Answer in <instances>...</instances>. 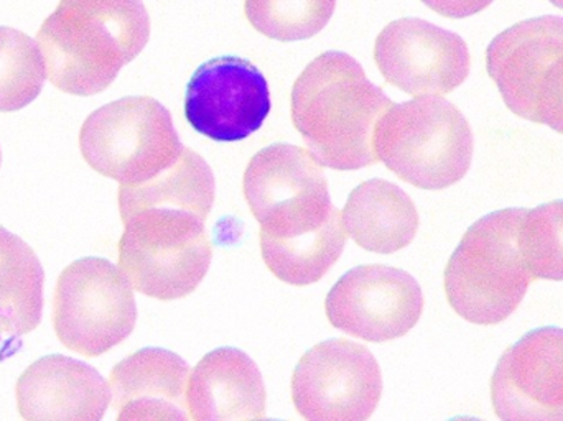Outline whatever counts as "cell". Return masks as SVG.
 <instances>
[{"mask_svg": "<svg viewBox=\"0 0 563 421\" xmlns=\"http://www.w3.org/2000/svg\"><path fill=\"white\" fill-rule=\"evenodd\" d=\"M394 102L360 63L327 52L303 69L291 89V121L324 167L350 171L379 162L377 125Z\"/></svg>", "mask_w": 563, "mask_h": 421, "instance_id": "cell-1", "label": "cell"}, {"mask_svg": "<svg viewBox=\"0 0 563 421\" xmlns=\"http://www.w3.org/2000/svg\"><path fill=\"white\" fill-rule=\"evenodd\" d=\"M148 38L142 0H59L36 33L52 85L82 98L108 89Z\"/></svg>", "mask_w": 563, "mask_h": 421, "instance_id": "cell-2", "label": "cell"}, {"mask_svg": "<svg viewBox=\"0 0 563 421\" xmlns=\"http://www.w3.org/2000/svg\"><path fill=\"white\" fill-rule=\"evenodd\" d=\"M526 210L508 208L478 219L445 268V293L459 317L492 326L508 320L536 280L518 245Z\"/></svg>", "mask_w": 563, "mask_h": 421, "instance_id": "cell-3", "label": "cell"}, {"mask_svg": "<svg viewBox=\"0 0 563 421\" xmlns=\"http://www.w3.org/2000/svg\"><path fill=\"white\" fill-rule=\"evenodd\" d=\"M125 229L119 267L132 288L162 301L197 290L207 277L213 248L205 215L167 207L121 208Z\"/></svg>", "mask_w": 563, "mask_h": 421, "instance_id": "cell-4", "label": "cell"}, {"mask_svg": "<svg viewBox=\"0 0 563 421\" xmlns=\"http://www.w3.org/2000/svg\"><path fill=\"white\" fill-rule=\"evenodd\" d=\"M376 147L379 160L400 180L422 190H445L468 174L475 142L456 106L440 96H419L384 114Z\"/></svg>", "mask_w": 563, "mask_h": 421, "instance_id": "cell-5", "label": "cell"}, {"mask_svg": "<svg viewBox=\"0 0 563 421\" xmlns=\"http://www.w3.org/2000/svg\"><path fill=\"white\" fill-rule=\"evenodd\" d=\"M86 164L121 185L151 180L184 145L167 108L151 96H129L92 112L79 132Z\"/></svg>", "mask_w": 563, "mask_h": 421, "instance_id": "cell-6", "label": "cell"}, {"mask_svg": "<svg viewBox=\"0 0 563 421\" xmlns=\"http://www.w3.org/2000/svg\"><path fill=\"white\" fill-rule=\"evenodd\" d=\"M489 78L509 111L563 134V19L522 20L486 49Z\"/></svg>", "mask_w": 563, "mask_h": 421, "instance_id": "cell-7", "label": "cell"}, {"mask_svg": "<svg viewBox=\"0 0 563 421\" xmlns=\"http://www.w3.org/2000/svg\"><path fill=\"white\" fill-rule=\"evenodd\" d=\"M137 321L134 290L121 268L106 258L85 257L59 275L53 326L63 346L98 357L131 336Z\"/></svg>", "mask_w": 563, "mask_h": 421, "instance_id": "cell-8", "label": "cell"}, {"mask_svg": "<svg viewBox=\"0 0 563 421\" xmlns=\"http://www.w3.org/2000/svg\"><path fill=\"white\" fill-rule=\"evenodd\" d=\"M383 396L379 364L366 346L328 340L298 361L291 376V400L303 419L364 421Z\"/></svg>", "mask_w": 563, "mask_h": 421, "instance_id": "cell-9", "label": "cell"}, {"mask_svg": "<svg viewBox=\"0 0 563 421\" xmlns=\"http://www.w3.org/2000/svg\"><path fill=\"white\" fill-rule=\"evenodd\" d=\"M336 330L369 343L406 336L423 311L422 288L406 270L387 265L351 268L324 301Z\"/></svg>", "mask_w": 563, "mask_h": 421, "instance_id": "cell-10", "label": "cell"}, {"mask_svg": "<svg viewBox=\"0 0 563 421\" xmlns=\"http://www.w3.org/2000/svg\"><path fill=\"white\" fill-rule=\"evenodd\" d=\"M374 59L389 85L417 98L455 91L472 66L462 36L410 16L384 26L374 45Z\"/></svg>", "mask_w": 563, "mask_h": 421, "instance_id": "cell-11", "label": "cell"}, {"mask_svg": "<svg viewBox=\"0 0 563 421\" xmlns=\"http://www.w3.org/2000/svg\"><path fill=\"white\" fill-rule=\"evenodd\" d=\"M269 112L267 79L240 56L203 63L188 82L185 115L198 134L211 141H244L263 128Z\"/></svg>", "mask_w": 563, "mask_h": 421, "instance_id": "cell-12", "label": "cell"}, {"mask_svg": "<svg viewBox=\"0 0 563 421\" xmlns=\"http://www.w3.org/2000/svg\"><path fill=\"white\" fill-rule=\"evenodd\" d=\"M492 402L501 420L563 421V330L529 331L509 346L492 377Z\"/></svg>", "mask_w": 563, "mask_h": 421, "instance_id": "cell-13", "label": "cell"}, {"mask_svg": "<svg viewBox=\"0 0 563 421\" xmlns=\"http://www.w3.org/2000/svg\"><path fill=\"white\" fill-rule=\"evenodd\" d=\"M15 392L20 416L29 421H98L111 400L109 384L95 367L59 354L25 369Z\"/></svg>", "mask_w": 563, "mask_h": 421, "instance_id": "cell-14", "label": "cell"}, {"mask_svg": "<svg viewBox=\"0 0 563 421\" xmlns=\"http://www.w3.org/2000/svg\"><path fill=\"white\" fill-rule=\"evenodd\" d=\"M190 367L172 351L145 347L125 357L109 377L119 421L188 420Z\"/></svg>", "mask_w": 563, "mask_h": 421, "instance_id": "cell-15", "label": "cell"}, {"mask_svg": "<svg viewBox=\"0 0 563 421\" xmlns=\"http://www.w3.org/2000/svg\"><path fill=\"white\" fill-rule=\"evenodd\" d=\"M187 406L195 421L266 419L267 392L260 367L236 347L211 351L190 374Z\"/></svg>", "mask_w": 563, "mask_h": 421, "instance_id": "cell-16", "label": "cell"}, {"mask_svg": "<svg viewBox=\"0 0 563 421\" xmlns=\"http://www.w3.org/2000/svg\"><path fill=\"white\" fill-rule=\"evenodd\" d=\"M343 224L364 251L394 254L416 237L419 212L406 191L376 178L351 191L343 210Z\"/></svg>", "mask_w": 563, "mask_h": 421, "instance_id": "cell-17", "label": "cell"}, {"mask_svg": "<svg viewBox=\"0 0 563 421\" xmlns=\"http://www.w3.org/2000/svg\"><path fill=\"white\" fill-rule=\"evenodd\" d=\"M320 190H328L320 162L290 144L257 152L244 174V197L257 221L284 201Z\"/></svg>", "mask_w": 563, "mask_h": 421, "instance_id": "cell-18", "label": "cell"}, {"mask_svg": "<svg viewBox=\"0 0 563 421\" xmlns=\"http://www.w3.org/2000/svg\"><path fill=\"white\" fill-rule=\"evenodd\" d=\"M45 272L33 248L0 225V334L19 337L38 328Z\"/></svg>", "mask_w": 563, "mask_h": 421, "instance_id": "cell-19", "label": "cell"}, {"mask_svg": "<svg viewBox=\"0 0 563 421\" xmlns=\"http://www.w3.org/2000/svg\"><path fill=\"white\" fill-rule=\"evenodd\" d=\"M213 203V171L201 155L187 147L181 148L170 167L151 180L119 188V208H178L208 218Z\"/></svg>", "mask_w": 563, "mask_h": 421, "instance_id": "cell-20", "label": "cell"}, {"mask_svg": "<svg viewBox=\"0 0 563 421\" xmlns=\"http://www.w3.org/2000/svg\"><path fill=\"white\" fill-rule=\"evenodd\" d=\"M46 79L42 49L26 33L0 26V112L35 101Z\"/></svg>", "mask_w": 563, "mask_h": 421, "instance_id": "cell-21", "label": "cell"}, {"mask_svg": "<svg viewBox=\"0 0 563 421\" xmlns=\"http://www.w3.org/2000/svg\"><path fill=\"white\" fill-rule=\"evenodd\" d=\"M336 0H246L244 12L257 32L279 42L318 35L333 16Z\"/></svg>", "mask_w": 563, "mask_h": 421, "instance_id": "cell-22", "label": "cell"}, {"mask_svg": "<svg viewBox=\"0 0 563 421\" xmlns=\"http://www.w3.org/2000/svg\"><path fill=\"white\" fill-rule=\"evenodd\" d=\"M518 245L529 272L542 280H563V200L522 215Z\"/></svg>", "mask_w": 563, "mask_h": 421, "instance_id": "cell-23", "label": "cell"}, {"mask_svg": "<svg viewBox=\"0 0 563 421\" xmlns=\"http://www.w3.org/2000/svg\"><path fill=\"white\" fill-rule=\"evenodd\" d=\"M422 2L446 19H466L483 12L486 7L492 5L493 0H422Z\"/></svg>", "mask_w": 563, "mask_h": 421, "instance_id": "cell-24", "label": "cell"}, {"mask_svg": "<svg viewBox=\"0 0 563 421\" xmlns=\"http://www.w3.org/2000/svg\"><path fill=\"white\" fill-rule=\"evenodd\" d=\"M552 3H554L555 7H559V9L563 10V0H551Z\"/></svg>", "mask_w": 563, "mask_h": 421, "instance_id": "cell-25", "label": "cell"}, {"mask_svg": "<svg viewBox=\"0 0 563 421\" xmlns=\"http://www.w3.org/2000/svg\"><path fill=\"white\" fill-rule=\"evenodd\" d=\"M0 164H2V152H0Z\"/></svg>", "mask_w": 563, "mask_h": 421, "instance_id": "cell-26", "label": "cell"}]
</instances>
